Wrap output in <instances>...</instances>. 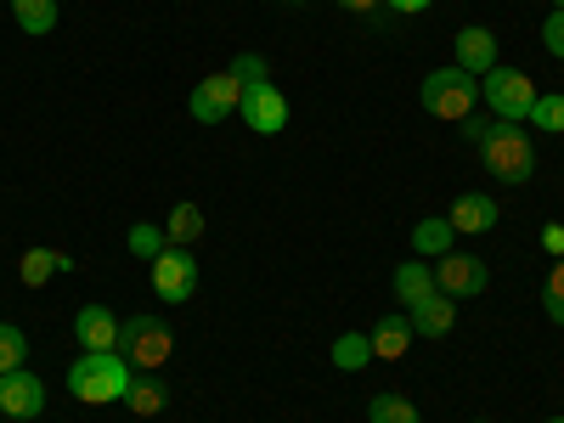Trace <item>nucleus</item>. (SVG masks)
<instances>
[{
	"label": "nucleus",
	"mask_w": 564,
	"mask_h": 423,
	"mask_svg": "<svg viewBox=\"0 0 564 423\" xmlns=\"http://www.w3.org/2000/svg\"><path fill=\"white\" fill-rule=\"evenodd\" d=\"M130 384H135V367L119 350H85L68 367V395L85 401V406H113V401L130 395Z\"/></svg>",
	"instance_id": "nucleus-1"
},
{
	"label": "nucleus",
	"mask_w": 564,
	"mask_h": 423,
	"mask_svg": "<svg viewBox=\"0 0 564 423\" xmlns=\"http://www.w3.org/2000/svg\"><path fill=\"white\" fill-rule=\"evenodd\" d=\"M480 159H486V170H491L497 181H508V186H525V181L536 175V148H531V135H525L520 124H502V119L486 130Z\"/></svg>",
	"instance_id": "nucleus-2"
},
{
	"label": "nucleus",
	"mask_w": 564,
	"mask_h": 423,
	"mask_svg": "<svg viewBox=\"0 0 564 423\" xmlns=\"http://www.w3.org/2000/svg\"><path fill=\"white\" fill-rule=\"evenodd\" d=\"M423 108H430L435 119H452V124H463L468 113H475V102H480V79L475 74H463L457 63L452 68H435V74H423Z\"/></svg>",
	"instance_id": "nucleus-3"
},
{
	"label": "nucleus",
	"mask_w": 564,
	"mask_h": 423,
	"mask_svg": "<svg viewBox=\"0 0 564 423\" xmlns=\"http://www.w3.org/2000/svg\"><path fill=\"white\" fill-rule=\"evenodd\" d=\"M170 350H175V334L159 322V316H124V327H119V356L135 367V372H159L164 361H170Z\"/></svg>",
	"instance_id": "nucleus-4"
},
{
	"label": "nucleus",
	"mask_w": 564,
	"mask_h": 423,
	"mask_svg": "<svg viewBox=\"0 0 564 423\" xmlns=\"http://www.w3.org/2000/svg\"><path fill=\"white\" fill-rule=\"evenodd\" d=\"M480 97H486V108H491L502 124H525V113H531V102H536V85H531V74H520V68H491V74L480 79Z\"/></svg>",
	"instance_id": "nucleus-5"
},
{
	"label": "nucleus",
	"mask_w": 564,
	"mask_h": 423,
	"mask_svg": "<svg viewBox=\"0 0 564 423\" xmlns=\"http://www.w3.org/2000/svg\"><path fill=\"white\" fill-rule=\"evenodd\" d=\"M193 289H198V260H193V249L170 243V249L153 260V294H159L164 305H186V300H193Z\"/></svg>",
	"instance_id": "nucleus-6"
},
{
	"label": "nucleus",
	"mask_w": 564,
	"mask_h": 423,
	"mask_svg": "<svg viewBox=\"0 0 564 423\" xmlns=\"http://www.w3.org/2000/svg\"><path fill=\"white\" fill-rule=\"evenodd\" d=\"M486 282H491V271H486L480 254L452 249V254L435 260V289H441L446 300H475V294H486Z\"/></svg>",
	"instance_id": "nucleus-7"
},
{
	"label": "nucleus",
	"mask_w": 564,
	"mask_h": 423,
	"mask_svg": "<svg viewBox=\"0 0 564 423\" xmlns=\"http://www.w3.org/2000/svg\"><path fill=\"white\" fill-rule=\"evenodd\" d=\"M238 108H243V79L231 68H220V74L193 85V119L198 124H220L226 113H238Z\"/></svg>",
	"instance_id": "nucleus-8"
},
{
	"label": "nucleus",
	"mask_w": 564,
	"mask_h": 423,
	"mask_svg": "<svg viewBox=\"0 0 564 423\" xmlns=\"http://www.w3.org/2000/svg\"><path fill=\"white\" fill-rule=\"evenodd\" d=\"M243 124L254 130V135H276L282 124H289V97L271 85V79H254V85H243Z\"/></svg>",
	"instance_id": "nucleus-9"
},
{
	"label": "nucleus",
	"mask_w": 564,
	"mask_h": 423,
	"mask_svg": "<svg viewBox=\"0 0 564 423\" xmlns=\"http://www.w3.org/2000/svg\"><path fill=\"white\" fill-rule=\"evenodd\" d=\"M0 412L7 417H40L45 412V384L34 379L29 367H18V372H0Z\"/></svg>",
	"instance_id": "nucleus-10"
},
{
	"label": "nucleus",
	"mask_w": 564,
	"mask_h": 423,
	"mask_svg": "<svg viewBox=\"0 0 564 423\" xmlns=\"http://www.w3.org/2000/svg\"><path fill=\"white\" fill-rule=\"evenodd\" d=\"M119 327L124 322L108 305H85L74 316V339H79V350H119Z\"/></svg>",
	"instance_id": "nucleus-11"
},
{
	"label": "nucleus",
	"mask_w": 564,
	"mask_h": 423,
	"mask_svg": "<svg viewBox=\"0 0 564 423\" xmlns=\"http://www.w3.org/2000/svg\"><path fill=\"white\" fill-rule=\"evenodd\" d=\"M497 198H486V193H463L452 209H446V220H452V231H463V238H475V231H491L497 226Z\"/></svg>",
	"instance_id": "nucleus-12"
},
{
	"label": "nucleus",
	"mask_w": 564,
	"mask_h": 423,
	"mask_svg": "<svg viewBox=\"0 0 564 423\" xmlns=\"http://www.w3.org/2000/svg\"><path fill=\"white\" fill-rule=\"evenodd\" d=\"M457 68H463V74H491V68H497V34L480 29V23L463 29V34H457Z\"/></svg>",
	"instance_id": "nucleus-13"
},
{
	"label": "nucleus",
	"mask_w": 564,
	"mask_h": 423,
	"mask_svg": "<svg viewBox=\"0 0 564 423\" xmlns=\"http://www.w3.org/2000/svg\"><path fill=\"white\" fill-rule=\"evenodd\" d=\"M372 356L379 361H401L406 350H412V316L406 311H395V316H379V327H372Z\"/></svg>",
	"instance_id": "nucleus-14"
},
{
	"label": "nucleus",
	"mask_w": 564,
	"mask_h": 423,
	"mask_svg": "<svg viewBox=\"0 0 564 423\" xmlns=\"http://www.w3.org/2000/svg\"><path fill=\"white\" fill-rule=\"evenodd\" d=\"M406 316H412V334H423V339H446V334H452V322H457V300L430 294L423 305H412Z\"/></svg>",
	"instance_id": "nucleus-15"
},
{
	"label": "nucleus",
	"mask_w": 564,
	"mask_h": 423,
	"mask_svg": "<svg viewBox=\"0 0 564 423\" xmlns=\"http://www.w3.org/2000/svg\"><path fill=\"white\" fill-rule=\"evenodd\" d=\"M430 294H441L435 289V265H423V260H406L401 271H395V300L412 311V305H423Z\"/></svg>",
	"instance_id": "nucleus-16"
},
{
	"label": "nucleus",
	"mask_w": 564,
	"mask_h": 423,
	"mask_svg": "<svg viewBox=\"0 0 564 423\" xmlns=\"http://www.w3.org/2000/svg\"><path fill=\"white\" fill-rule=\"evenodd\" d=\"M452 243H457V231H452V220H446V215H435V220H417V226H412V249H417L423 260H441V254H452Z\"/></svg>",
	"instance_id": "nucleus-17"
},
{
	"label": "nucleus",
	"mask_w": 564,
	"mask_h": 423,
	"mask_svg": "<svg viewBox=\"0 0 564 423\" xmlns=\"http://www.w3.org/2000/svg\"><path fill=\"white\" fill-rule=\"evenodd\" d=\"M57 271H74V260L68 254H57V249H29L23 254V265H18V276H23V289H45Z\"/></svg>",
	"instance_id": "nucleus-18"
},
{
	"label": "nucleus",
	"mask_w": 564,
	"mask_h": 423,
	"mask_svg": "<svg viewBox=\"0 0 564 423\" xmlns=\"http://www.w3.org/2000/svg\"><path fill=\"white\" fill-rule=\"evenodd\" d=\"M164 238L181 243V249H193V243L204 238V209H198V204H175L170 220H164Z\"/></svg>",
	"instance_id": "nucleus-19"
},
{
	"label": "nucleus",
	"mask_w": 564,
	"mask_h": 423,
	"mask_svg": "<svg viewBox=\"0 0 564 423\" xmlns=\"http://www.w3.org/2000/svg\"><path fill=\"white\" fill-rule=\"evenodd\" d=\"M12 18L23 34H52L57 29V0H12Z\"/></svg>",
	"instance_id": "nucleus-20"
},
{
	"label": "nucleus",
	"mask_w": 564,
	"mask_h": 423,
	"mask_svg": "<svg viewBox=\"0 0 564 423\" xmlns=\"http://www.w3.org/2000/svg\"><path fill=\"white\" fill-rule=\"evenodd\" d=\"M164 401H170V390H164L159 379H148V372H141V379L130 384V395H124V406H130L135 417H159Z\"/></svg>",
	"instance_id": "nucleus-21"
},
{
	"label": "nucleus",
	"mask_w": 564,
	"mask_h": 423,
	"mask_svg": "<svg viewBox=\"0 0 564 423\" xmlns=\"http://www.w3.org/2000/svg\"><path fill=\"white\" fill-rule=\"evenodd\" d=\"M367 361H372V339H367V334H339V339H334V367L356 372V367H367Z\"/></svg>",
	"instance_id": "nucleus-22"
},
{
	"label": "nucleus",
	"mask_w": 564,
	"mask_h": 423,
	"mask_svg": "<svg viewBox=\"0 0 564 423\" xmlns=\"http://www.w3.org/2000/svg\"><path fill=\"white\" fill-rule=\"evenodd\" d=\"M367 417L372 423H417V406L406 395H372L367 401Z\"/></svg>",
	"instance_id": "nucleus-23"
},
{
	"label": "nucleus",
	"mask_w": 564,
	"mask_h": 423,
	"mask_svg": "<svg viewBox=\"0 0 564 423\" xmlns=\"http://www.w3.org/2000/svg\"><path fill=\"white\" fill-rule=\"evenodd\" d=\"M124 243H130V254H135V260H159V254L170 249L164 226H130V238H124Z\"/></svg>",
	"instance_id": "nucleus-24"
},
{
	"label": "nucleus",
	"mask_w": 564,
	"mask_h": 423,
	"mask_svg": "<svg viewBox=\"0 0 564 423\" xmlns=\"http://www.w3.org/2000/svg\"><path fill=\"white\" fill-rule=\"evenodd\" d=\"M23 356H29V339H23V327L0 322V372H18V367H23Z\"/></svg>",
	"instance_id": "nucleus-25"
},
{
	"label": "nucleus",
	"mask_w": 564,
	"mask_h": 423,
	"mask_svg": "<svg viewBox=\"0 0 564 423\" xmlns=\"http://www.w3.org/2000/svg\"><path fill=\"white\" fill-rule=\"evenodd\" d=\"M525 119H531V124H542L547 135H564V97H558V90H553V97H536Z\"/></svg>",
	"instance_id": "nucleus-26"
},
{
	"label": "nucleus",
	"mask_w": 564,
	"mask_h": 423,
	"mask_svg": "<svg viewBox=\"0 0 564 423\" xmlns=\"http://www.w3.org/2000/svg\"><path fill=\"white\" fill-rule=\"evenodd\" d=\"M542 305H547V316L564 327V254L553 260V271H547V282H542Z\"/></svg>",
	"instance_id": "nucleus-27"
},
{
	"label": "nucleus",
	"mask_w": 564,
	"mask_h": 423,
	"mask_svg": "<svg viewBox=\"0 0 564 423\" xmlns=\"http://www.w3.org/2000/svg\"><path fill=\"white\" fill-rule=\"evenodd\" d=\"M542 45H547V57L564 63V12H553V18L542 23Z\"/></svg>",
	"instance_id": "nucleus-28"
},
{
	"label": "nucleus",
	"mask_w": 564,
	"mask_h": 423,
	"mask_svg": "<svg viewBox=\"0 0 564 423\" xmlns=\"http://www.w3.org/2000/svg\"><path fill=\"white\" fill-rule=\"evenodd\" d=\"M491 124H497V119H480V113H468V119H463V135H468V141H475V148H480Z\"/></svg>",
	"instance_id": "nucleus-29"
},
{
	"label": "nucleus",
	"mask_w": 564,
	"mask_h": 423,
	"mask_svg": "<svg viewBox=\"0 0 564 423\" xmlns=\"http://www.w3.org/2000/svg\"><path fill=\"white\" fill-rule=\"evenodd\" d=\"M542 249H547L553 260L564 254V226H558V220H553V226H542Z\"/></svg>",
	"instance_id": "nucleus-30"
},
{
	"label": "nucleus",
	"mask_w": 564,
	"mask_h": 423,
	"mask_svg": "<svg viewBox=\"0 0 564 423\" xmlns=\"http://www.w3.org/2000/svg\"><path fill=\"white\" fill-rule=\"evenodd\" d=\"M384 7H395L401 18H417V12H430V7H435V0H384Z\"/></svg>",
	"instance_id": "nucleus-31"
},
{
	"label": "nucleus",
	"mask_w": 564,
	"mask_h": 423,
	"mask_svg": "<svg viewBox=\"0 0 564 423\" xmlns=\"http://www.w3.org/2000/svg\"><path fill=\"white\" fill-rule=\"evenodd\" d=\"M339 7H345V12H372L379 0H339Z\"/></svg>",
	"instance_id": "nucleus-32"
},
{
	"label": "nucleus",
	"mask_w": 564,
	"mask_h": 423,
	"mask_svg": "<svg viewBox=\"0 0 564 423\" xmlns=\"http://www.w3.org/2000/svg\"><path fill=\"white\" fill-rule=\"evenodd\" d=\"M553 12H564V0H553Z\"/></svg>",
	"instance_id": "nucleus-33"
},
{
	"label": "nucleus",
	"mask_w": 564,
	"mask_h": 423,
	"mask_svg": "<svg viewBox=\"0 0 564 423\" xmlns=\"http://www.w3.org/2000/svg\"><path fill=\"white\" fill-rule=\"evenodd\" d=\"M289 7H305V0H289Z\"/></svg>",
	"instance_id": "nucleus-34"
},
{
	"label": "nucleus",
	"mask_w": 564,
	"mask_h": 423,
	"mask_svg": "<svg viewBox=\"0 0 564 423\" xmlns=\"http://www.w3.org/2000/svg\"><path fill=\"white\" fill-rule=\"evenodd\" d=\"M547 423H564V417H547Z\"/></svg>",
	"instance_id": "nucleus-35"
}]
</instances>
